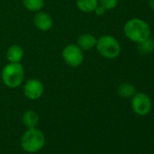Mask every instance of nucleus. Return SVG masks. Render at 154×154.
<instances>
[{"instance_id": "obj_1", "label": "nucleus", "mask_w": 154, "mask_h": 154, "mask_svg": "<svg viewBox=\"0 0 154 154\" xmlns=\"http://www.w3.org/2000/svg\"><path fill=\"white\" fill-rule=\"evenodd\" d=\"M125 36L131 42L139 44L150 36L151 31L149 24L140 18L128 20L123 27Z\"/></svg>"}, {"instance_id": "obj_2", "label": "nucleus", "mask_w": 154, "mask_h": 154, "mask_svg": "<svg viewBox=\"0 0 154 154\" xmlns=\"http://www.w3.org/2000/svg\"><path fill=\"white\" fill-rule=\"evenodd\" d=\"M20 144L26 152L36 153L45 147V136L44 132L36 127L29 128L22 135Z\"/></svg>"}, {"instance_id": "obj_3", "label": "nucleus", "mask_w": 154, "mask_h": 154, "mask_svg": "<svg viewBox=\"0 0 154 154\" xmlns=\"http://www.w3.org/2000/svg\"><path fill=\"white\" fill-rule=\"evenodd\" d=\"M2 81L8 88H17L24 80V68L19 63H10L2 70Z\"/></svg>"}, {"instance_id": "obj_4", "label": "nucleus", "mask_w": 154, "mask_h": 154, "mask_svg": "<svg viewBox=\"0 0 154 154\" xmlns=\"http://www.w3.org/2000/svg\"><path fill=\"white\" fill-rule=\"evenodd\" d=\"M96 48L101 55L107 59H114L121 53V45L112 35H103L96 42Z\"/></svg>"}, {"instance_id": "obj_5", "label": "nucleus", "mask_w": 154, "mask_h": 154, "mask_svg": "<svg viewBox=\"0 0 154 154\" xmlns=\"http://www.w3.org/2000/svg\"><path fill=\"white\" fill-rule=\"evenodd\" d=\"M152 103L149 96L145 93H136L131 97V108L139 116H145L151 111Z\"/></svg>"}, {"instance_id": "obj_6", "label": "nucleus", "mask_w": 154, "mask_h": 154, "mask_svg": "<svg viewBox=\"0 0 154 154\" xmlns=\"http://www.w3.org/2000/svg\"><path fill=\"white\" fill-rule=\"evenodd\" d=\"M63 58L71 67H78L84 61V54L78 45H69L63 50Z\"/></svg>"}, {"instance_id": "obj_7", "label": "nucleus", "mask_w": 154, "mask_h": 154, "mask_svg": "<svg viewBox=\"0 0 154 154\" xmlns=\"http://www.w3.org/2000/svg\"><path fill=\"white\" fill-rule=\"evenodd\" d=\"M44 93V85L37 79L28 80L24 86V94L30 100L39 99Z\"/></svg>"}, {"instance_id": "obj_8", "label": "nucleus", "mask_w": 154, "mask_h": 154, "mask_svg": "<svg viewBox=\"0 0 154 154\" xmlns=\"http://www.w3.org/2000/svg\"><path fill=\"white\" fill-rule=\"evenodd\" d=\"M35 26L41 31H48L53 26V19L49 14L45 12H39L34 18Z\"/></svg>"}, {"instance_id": "obj_9", "label": "nucleus", "mask_w": 154, "mask_h": 154, "mask_svg": "<svg viewBox=\"0 0 154 154\" xmlns=\"http://www.w3.org/2000/svg\"><path fill=\"white\" fill-rule=\"evenodd\" d=\"M97 39L91 34H84L77 39V45L81 49L90 50L96 45Z\"/></svg>"}, {"instance_id": "obj_10", "label": "nucleus", "mask_w": 154, "mask_h": 154, "mask_svg": "<svg viewBox=\"0 0 154 154\" xmlns=\"http://www.w3.org/2000/svg\"><path fill=\"white\" fill-rule=\"evenodd\" d=\"M22 121H23L24 125L27 129L35 128L38 125V122H39V116L35 111L28 110L23 114Z\"/></svg>"}, {"instance_id": "obj_11", "label": "nucleus", "mask_w": 154, "mask_h": 154, "mask_svg": "<svg viewBox=\"0 0 154 154\" xmlns=\"http://www.w3.org/2000/svg\"><path fill=\"white\" fill-rule=\"evenodd\" d=\"M24 56V51L21 46L14 45L8 50L7 57L10 63H19Z\"/></svg>"}, {"instance_id": "obj_12", "label": "nucleus", "mask_w": 154, "mask_h": 154, "mask_svg": "<svg viewBox=\"0 0 154 154\" xmlns=\"http://www.w3.org/2000/svg\"><path fill=\"white\" fill-rule=\"evenodd\" d=\"M76 5L81 11L90 13L99 6V0H76Z\"/></svg>"}, {"instance_id": "obj_13", "label": "nucleus", "mask_w": 154, "mask_h": 154, "mask_svg": "<svg viewBox=\"0 0 154 154\" xmlns=\"http://www.w3.org/2000/svg\"><path fill=\"white\" fill-rule=\"evenodd\" d=\"M136 93L135 86L129 83H123L118 87V94L123 98H131Z\"/></svg>"}, {"instance_id": "obj_14", "label": "nucleus", "mask_w": 154, "mask_h": 154, "mask_svg": "<svg viewBox=\"0 0 154 154\" xmlns=\"http://www.w3.org/2000/svg\"><path fill=\"white\" fill-rule=\"evenodd\" d=\"M138 51L141 54H149L154 51V39L150 36L138 44Z\"/></svg>"}, {"instance_id": "obj_15", "label": "nucleus", "mask_w": 154, "mask_h": 154, "mask_svg": "<svg viewBox=\"0 0 154 154\" xmlns=\"http://www.w3.org/2000/svg\"><path fill=\"white\" fill-rule=\"evenodd\" d=\"M25 8L32 12L39 11L44 6V0H22Z\"/></svg>"}, {"instance_id": "obj_16", "label": "nucleus", "mask_w": 154, "mask_h": 154, "mask_svg": "<svg viewBox=\"0 0 154 154\" xmlns=\"http://www.w3.org/2000/svg\"><path fill=\"white\" fill-rule=\"evenodd\" d=\"M119 0H100V5L105 10H112L118 5Z\"/></svg>"}, {"instance_id": "obj_17", "label": "nucleus", "mask_w": 154, "mask_h": 154, "mask_svg": "<svg viewBox=\"0 0 154 154\" xmlns=\"http://www.w3.org/2000/svg\"><path fill=\"white\" fill-rule=\"evenodd\" d=\"M105 11H106V10H105L103 7H101V6H100V7L98 6V7L95 8V10H94V12H95V14H96L97 16H103V15L105 13Z\"/></svg>"}, {"instance_id": "obj_18", "label": "nucleus", "mask_w": 154, "mask_h": 154, "mask_svg": "<svg viewBox=\"0 0 154 154\" xmlns=\"http://www.w3.org/2000/svg\"><path fill=\"white\" fill-rule=\"evenodd\" d=\"M149 6L154 12V0H149Z\"/></svg>"}, {"instance_id": "obj_19", "label": "nucleus", "mask_w": 154, "mask_h": 154, "mask_svg": "<svg viewBox=\"0 0 154 154\" xmlns=\"http://www.w3.org/2000/svg\"><path fill=\"white\" fill-rule=\"evenodd\" d=\"M0 152H1V149H0Z\"/></svg>"}]
</instances>
